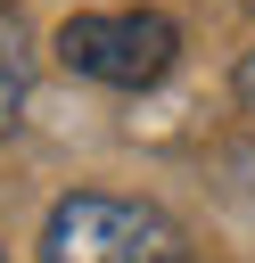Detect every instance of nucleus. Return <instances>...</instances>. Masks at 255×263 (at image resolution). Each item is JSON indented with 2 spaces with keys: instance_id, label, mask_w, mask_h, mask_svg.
I'll list each match as a JSON object with an SVG mask.
<instances>
[{
  "instance_id": "obj_1",
  "label": "nucleus",
  "mask_w": 255,
  "mask_h": 263,
  "mask_svg": "<svg viewBox=\"0 0 255 263\" xmlns=\"http://www.w3.org/2000/svg\"><path fill=\"white\" fill-rule=\"evenodd\" d=\"M41 263H181V230L140 197L74 189L41 222Z\"/></svg>"
},
{
  "instance_id": "obj_3",
  "label": "nucleus",
  "mask_w": 255,
  "mask_h": 263,
  "mask_svg": "<svg viewBox=\"0 0 255 263\" xmlns=\"http://www.w3.org/2000/svg\"><path fill=\"white\" fill-rule=\"evenodd\" d=\"M25 99H33V41H25V16L0 0V140L25 123Z\"/></svg>"
},
{
  "instance_id": "obj_4",
  "label": "nucleus",
  "mask_w": 255,
  "mask_h": 263,
  "mask_svg": "<svg viewBox=\"0 0 255 263\" xmlns=\"http://www.w3.org/2000/svg\"><path fill=\"white\" fill-rule=\"evenodd\" d=\"M239 99H247V107H255V49H247V58H239Z\"/></svg>"
},
{
  "instance_id": "obj_2",
  "label": "nucleus",
  "mask_w": 255,
  "mask_h": 263,
  "mask_svg": "<svg viewBox=\"0 0 255 263\" xmlns=\"http://www.w3.org/2000/svg\"><path fill=\"white\" fill-rule=\"evenodd\" d=\"M58 58H66V74H82V82L148 90V82L173 74L181 33H173V16H156V8H107V16H66V25H58Z\"/></svg>"
},
{
  "instance_id": "obj_6",
  "label": "nucleus",
  "mask_w": 255,
  "mask_h": 263,
  "mask_svg": "<svg viewBox=\"0 0 255 263\" xmlns=\"http://www.w3.org/2000/svg\"><path fill=\"white\" fill-rule=\"evenodd\" d=\"M247 8H255V0H247Z\"/></svg>"
},
{
  "instance_id": "obj_5",
  "label": "nucleus",
  "mask_w": 255,
  "mask_h": 263,
  "mask_svg": "<svg viewBox=\"0 0 255 263\" xmlns=\"http://www.w3.org/2000/svg\"><path fill=\"white\" fill-rule=\"evenodd\" d=\"M0 263H8V255H0Z\"/></svg>"
}]
</instances>
